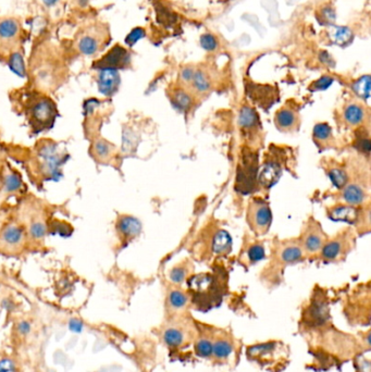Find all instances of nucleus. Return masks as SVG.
Instances as JSON below:
<instances>
[{"label":"nucleus","instance_id":"f257e3e1","mask_svg":"<svg viewBox=\"0 0 371 372\" xmlns=\"http://www.w3.org/2000/svg\"><path fill=\"white\" fill-rule=\"evenodd\" d=\"M186 282L193 301L216 302L221 298L223 288L227 284V272L223 268L216 266L211 272L192 274Z\"/></svg>","mask_w":371,"mask_h":372},{"label":"nucleus","instance_id":"f03ea898","mask_svg":"<svg viewBox=\"0 0 371 372\" xmlns=\"http://www.w3.org/2000/svg\"><path fill=\"white\" fill-rule=\"evenodd\" d=\"M259 171V155L257 150H254L247 146H243L240 154V160L237 163L235 176V191L244 195H252L256 192L258 185Z\"/></svg>","mask_w":371,"mask_h":372},{"label":"nucleus","instance_id":"7ed1b4c3","mask_svg":"<svg viewBox=\"0 0 371 372\" xmlns=\"http://www.w3.org/2000/svg\"><path fill=\"white\" fill-rule=\"evenodd\" d=\"M232 237L229 232L215 224L202 232L195 248L198 257L206 260L217 256H228L232 252Z\"/></svg>","mask_w":371,"mask_h":372},{"label":"nucleus","instance_id":"20e7f679","mask_svg":"<svg viewBox=\"0 0 371 372\" xmlns=\"http://www.w3.org/2000/svg\"><path fill=\"white\" fill-rule=\"evenodd\" d=\"M287 161V152L271 145L265 156L263 167L258 171V185L264 190H269L275 186L283 174Z\"/></svg>","mask_w":371,"mask_h":372},{"label":"nucleus","instance_id":"39448f33","mask_svg":"<svg viewBox=\"0 0 371 372\" xmlns=\"http://www.w3.org/2000/svg\"><path fill=\"white\" fill-rule=\"evenodd\" d=\"M239 127L241 135L247 147L254 150L261 148L264 144V130L259 114L255 108L243 106L239 114Z\"/></svg>","mask_w":371,"mask_h":372},{"label":"nucleus","instance_id":"423d86ee","mask_svg":"<svg viewBox=\"0 0 371 372\" xmlns=\"http://www.w3.org/2000/svg\"><path fill=\"white\" fill-rule=\"evenodd\" d=\"M246 221L249 229L257 236L266 235L272 224V212L269 204L260 197H253L247 205Z\"/></svg>","mask_w":371,"mask_h":372},{"label":"nucleus","instance_id":"0eeeda50","mask_svg":"<svg viewBox=\"0 0 371 372\" xmlns=\"http://www.w3.org/2000/svg\"><path fill=\"white\" fill-rule=\"evenodd\" d=\"M57 109L54 102L48 97H38L27 103V117L37 131L49 129L54 123Z\"/></svg>","mask_w":371,"mask_h":372},{"label":"nucleus","instance_id":"6e6552de","mask_svg":"<svg viewBox=\"0 0 371 372\" xmlns=\"http://www.w3.org/2000/svg\"><path fill=\"white\" fill-rule=\"evenodd\" d=\"M355 244L354 232L344 230L334 237L328 239L322 247L320 256L326 261H341L346 258Z\"/></svg>","mask_w":371,"mask_h":372},{"label":"nucleus","instance_id":"1a4fd4ad","mask_svg":"<svg viewBox=\"0 0 371 372\" xmlns=\"http://www.w3.org/2000/svg\"><path fill=\"white\" fill-rule=\"evenodd\" d=\"M38 157L41 161V169L47 178L59 181L62 178L61 167L69 156L62 155L58 144L50 142L42 144L38 149Z\"/></svg>","mask_w":371,"mask_h":372},{"label":"nucleus","instance_id":"9d476101","mask_svg":"<svg viewBox=\"0 0 371 372\" xmlns=\"http://www.w3.org/2000/svg\"><path fill=\"white\" fill-rule=\"evenodd\" d=\"M328 239L329 237L325 233V231L322 230L321 224L318 221H316L315 219L310 218L302 232L299 242L301 244L304 255L313 256L321 252V249Z\"/></svg>","mask_w":371,"mask_h":372},{"label":"nucleus","instance_id":"9b49d317","mask_svg":"<svg viewBox=\"0 0 371 372\" xmlns=\"http://www.w3.org/2000/svg\"><path fill=\"white\" fill-rule=\"evenodd\" d=\"M246 91L255 105L263 108L264 110H269L279 99L277 89L269 86V85H257L251 83L246 87Z\"/></svg>","mask_w":371,"mask_h":372},{"label":"nucleus","instance_id":"f8f14e48","mask_svg":"<svg viewBox=\"0 0 371 372\" xmlns=\"http://www.w3.org/2000/svg\"><path fill=\"white\" fill-rule=\"evenodd\" d=\"M131 61L130 53L127 52L124 47L117 45L111 48L105 56H103L98 62H95V68L98 70L101 69H123L129 65Z\"/></svg>","mask_w":371,"mask_h":372},{"label":"nucleus","instance_id":"ddd939ff","mask_svg":"<svg viewBox=\"0 0 371 372\" xmlns=\"http://www.w3.org/2000/svg\"><path fill=\"white\" fill-rule=\"evenodd\" d=\"M305 257L299 240H289L282 242L276 249V259L282 265H293Z\"/></svg>","mask_w":371,"mask_h":372},{"label":"nucleus","instance_id":"4468645a","mask_svg":"<svg viewBox=\"0 0 371 372\" xmlns=\"http://www.w3.org/2000/svg\"><path fill=\"white\" fill-rule=\"evenodd\" d=\"M276 127L282 133H295L301 125L300 113L291 107H283L275 114Z\"/></svg>","mask_w":371,"mask_h":372},{"label":"nucleus","instance_id":"2eb2a0df","mask_svg":"<svg viewBox=\"0 0 371 372\" xmlns=\"http://www.w3.org/2000/svg\"><path fill=\"white\" fill-rule=\"evenodd\" d=\"M340 191V198L343 200L344 204H348L351 206H361L366 201L368 197L367 186H365L364 183L358 181L349 182L348 184Z\"/></svg>","mask_w":371,"mask_h":372},{"label":"nucleus","instance_id":"dca6fc26","mask_svg":"<svg viewBox=\"0 0 371 372\" xmlns=\"http://www.w3.org/2000/svg\"><path fill=\"white\" fill-rule=\"evenodd\" d=\"M361 209L358 207L348 204H337L329 207L327 216L333 222H345L349 224H356L360 217Z\"/></svg>","mask_w":371,"mask_h":372},{"label":"nucleus","instance_id":"f3484780","mask_svg":"<svg viewBox=\"0 0 371 372\" xmlns=\"http://www.w3.org/2000/svg\"><path fill=\"white\" fill-rule=\"evenodd\" d=\"M20 34V23L15 19L0 21V49L8 50L13 46Z\"/></svg>","mask_w":371,"mask_h":372},{"label":"nucleus","instance_id":"a211bd4d","mask_svg":"<svg viewBox=\"0 0 371 372\" xmlns=\"http://www.w3.org/2000/svg\"><path fill=\"white\" fill-rule=\"evenodd\" d=\"M120 74L118 70L114 69H101L99 70L97 84H98L99 93L107 97H110L117 93L120 86Z\"/></svg>","mask_w":371,"mask_h":372},{"label":"nucleus","instance_id":"6ab92c4d","mask_svg":"<svg viewBox=\"0 0 371 372\" xmlns=\"http://www.w3.org/2000/svg\"><path fill=\"white\" fill-rule=\"evenodd\" d=\"M169 98L171 105L176 110L183 113H188L195 106V97L193 93L183 87H175L171 89Z\"/></svg>","mask_w":371,"mask_h":372},{"label":"nucleus","instance_id":"aec40b11","mask_svg":"<svg viewBox=\"0 0 371 372\" xmlns=\"http://www.w3.org/2000/svg\"><path fill=\"white\" fill-rule=\"evenodd\" d=\"M368 119L367 109L360 102H350L343 110V120L352 127L362 126Z\"/></svg>","mask_w":371,"mask_h":372},{"label":"nucleus","instance_id":"412c9836","mask_svg":"<svg viewBox=\"0 0 371 372\" xmlns=\"http://www.w3.org/2000/svg\"><path fill=\"white\" fill-rule=\"evenodd\" d=\"M163 342L171 349H179L188 342V332L184 327L179 325L168 326L162 334Z\"/></svg>","mask_w":371,"mask_h":372},{"label":"nucleus","instance_id":"4be33fe9","mask_svg":"<svg viewBox=\"0 0 371 372\" xmlns=\"http://www.w3.org/2000/svg\"><path fill=\"white\" fill-rule=\"evenodd\" d=\"M117 231L124 240L131 241L141 234L142 223L132 216H121L117 222Z\"/></svg>","mask_w":371,"mask_h":372},{"label":"nucleus","instance_id":"5701e85b","mask_svg":"<svg viewBox=\"0 0 371 372\" xmlns=\"http://www.w3.org/2000/svg\"><path fill=\"white\" fill-rule=\"evenodd\" d=\"M307 314L313 326H322L329 319V306L324 298L316 297L309 306Z\"/></svg>","mask_w":371,"mask_h":372},{"label":"nucleus","instance_id":"b1692460","mask_svg":"<svg viewBox=\"0 0 371 372\" xmlns=\"http://www.w3.org/2000/svg\"><path fill=\"white\" fill-rule=\"evenodd\" d=\"M313 139L321 151L331 148L334 144V137L331 126L328 123L316 124L313 132Z\"/></svg>","mask_w":371,"mask_h":372},{"label":"nucleus","instance_id":"393cba45","mask_svg":"<svg viewBox=\"0 0 371 372\" xmlns=\"http://www.w3.org/2000/svg\"><path fill=\"white\" fill-rule=\"evenodd\" d=\"M326 171L328 176H329L332 184L336 186L338 190L342 188L350 182V175L348 173V170L343 164L338 162H329L326 168Z\"/></svg>","mask_w":371,"mask_h":372},{"label":"nucleus","instance_id":"a878e982","mask_svg":"<svg viewBox=\"0 0 371 372\" xmlns=\"http://www.w3.org/2000/svg\"><path fill=\"white\" fill-rule=\"evenodd\" d=\"M187 293L179 288H172L168 291L167 294V307L171 310L172 313H180L187 307L188 305Z\"/></svg>","mask_w":371,"mask_h":372},{"label":"nucleus","instance_id":"bb28decb","mask_svg":"<svg viewBox=\"0 0 371 372\" xmlns=\"http://www.w3.org/2000/svg\"><path fill=\"white\" fill-rule=\"evenodd\" d=\"M194 266L190 259H184L169 271V280L175 285H181L192 276Z\"/></svg>","mask_w":371,"mask_h":372},{"label":"nucleus","instance_id":"cd10ccee","mask_svg":"<svg viewBox=\"0 0 371 372\" xmlns=\"http://www.w3.org/2000/svg\"><path fill=\"white\" fill-rule=\"evenodd\" d=\"M190 85L191 88L195 91L196 94L205 95L206 93H209L210 91L212 83L210 77L206 72H204L203 70H195L194 71Z\"/></svg>","mask_w":371,"mask_h":372},{"label":"nucleus","instance_id":"c85d7f7f","mask_svg":"<svg viewBox=\"0 0 371 372\" xmlns=\"http://www.w3.org/2000/svg\"><path fill=\"white\" fill-rule=\"evenodd\" d=\"M100 44V39L96 37L94 33L84 34L77 42V49L85 56H93L99 50Z\"/></svg>","mask_w":371,"mask_h":372},{"label":"nucleus","instance_id":"c756f323","mask_svg":"<svg viewBox=\"0 0 371 372\" xmlns=\"http://www.w3.org/2000/svg\"><path fill=\"white\" fill-rule=\"evenodd\" d=\"M233 353V345L229 339L218 338L212 342V357L217 361H227Z\"/></svg>","mask_w":371,"mask_h":372},{"label":"nucleus","instance_id":"7c9ffc66","mask_svg":"<svg viewBox=\"0 0 371 372\" xmlns=\"http://www.w3.org/2000/svg\"><path fill=\"white\" fill-rule=\"evenodd\" d=\"M242 261L246 265H254L266 258V252L263 244L255 243L248 246L242 255Z\"/></svg>","mask_w":371,"mask_h":372},{"label":"nucleus","instance_id":"2f4dec72","mask_svg":"<svg viewBox=\"0 0 371 372\" xmlns=\"http://www.w3.org/2000/svg\"><path fill=\"white\" fill-rule=\"evenodd\" d=\"M23 239H24L23 230L14 224H11L9 225V227L5 228L1 234V242L4 244V245L10 246V247L20 245V244L23 242Z\"/></svg>","mask_w":371,"mask_h":372},{"label":"nucleus","instance_id":"473e14b6","mask_svg":"<svg viewBox=\"0 0 371 372\" xmlns=\"http://www.w3.org/2000/svg\"><path fill=\"white\" fill-rule=\"evenodd\" d=\"M355 149L365 157H369L370 155V137L369 132L365 130L364 127L360 126V129L356 131L355 139H354Z\"/></svg>","mask_w":371,"mask_h":372},{"label":"nucleus","instance_id":"72a5a7b5","mask_svg":"<svg viewBox=\"0 0 371 372\" xmlns=\"http://www.w3.org/2000/svg\"><path fill=\"white\" fill-rule=\"evenodd\" d=\"M332 39L334 44L339 46H348L354 39V33L348 26H336L333 25Z\"/></svg>","mask_w":371,"mask_h":372},{"label":"nucleus","instance_id":"f704fd0d","mask_svg":"<svg viewBox=\"0 0 371 372\" xmlns=\"http://www.w3.org/2000/svg\"><path fill=\"white\" fill-rule=\"evenodd\" d=\"M370 84L371 80L369 75H364L358 78L354 83H353V90L354 93L361 97L362 99L367 100L370 97Z\"/></svg>","mask_w":371,"mask_h":372},{"label":"nucleus","instance_id":"c9c22d12","mask_svg":"<svg viewBox=\"0 0 371 372\" xmlns=\"http://www.w3.org/2000/svg\"><path fill=\"white\" fill-rule=\"evenodd\" d=\"M9 68L15 75L20 77H25L26 69L22 54L20 52H12L9 58Z\"/></svg>","mask_w":371,"mask_h":372},{"label":"nucleus","instance_id":"e433bc0d","mask_svg":"<svg viewBox=\"0 0 371 372\" xmlns=\"http://www.w3.org/2000/svg\"><path fill=\"white\" fill-rule=\"evenodd\" d=\"M94 152L99 160H109L114 152V146L105 139H100L94 145Z\"/></svg>","mask_w":371,"mask_h":372},{"label":"nucleus","instance_id":"4c0bfd02","mask_svg":"<svg viewBox=\"0 0 371 372\" xmlns=\"http://www.w3.org/2000/svg\"><path fill=\"white\" fill-rule=\"evenodd\" d=\"M195 353L200 358L209 359L212 357V341L208 338H199L195 343Z\"/></svg>","mask_w":371,"mask_h":372},{"label":"nucleus","instance_id":"58836bf2","mask_svg":"<svg viewBox=\"0 0 371 372\" xmlns=\"http://www.w3.org/2000/svg\"><path fill=\"white\" fill-rule=\"evenodd\" d=\"M157 11V19L159 21L160 24H163V25L170 26L172 25L176 22V15L173 13L171 10H169L168 8L163 7V5H159V7L156 8Z\"/></svg>","mask_w":371,"mask_h":372},{"label":"nucleus","instance_id":"ea45409f","mask_svg":"<svg viewBox=\"0 0 371 372\" xmlns=\"http://www.w3.org/2000/svg\"><path fill=\"white\" fill-rule=\"evenodd\" d=\"M48 227V231H50L52 234H58L61 237H69L72 234V228L68 223L63 221L56 220L51 222Z\"/></svg>","mask_w":371,"mask_h":372},{"label":"nucleus","instance_id":"a19ab883","mask_svg":"<svg viewBox=\"0 0 371 372\" xmlns=\"http://www.w3.org/2000/svg\"><path fill=\"white\" fill-rule=\"evenodd\" d=\"M22 185V182L20 176L16 173L13 172H9L4 175V182H3V186L5 192L8 193H13L19 191V188Z\"/></svg>","mask_w":371,"mask_h":372},{"label":"nucleus","instance_id":"79ce46f5","mask_svg":"<svg viewBox=\"0 0 371 372\" xmlns=\"http://www.w3.org/2000/svg\"><path fill=\"white\" fill-rule=\"evenodd\" d=\"M29 235L35 240H41L46 236L48 232V227L41 221H34L31 225H29Z\"/></svg>","mask_w":371,"mask_h":372},{"label":"nucleus","instance_id":"37998d69","mask_svg":"<svg viewBox=\"0 0 371 372\" xmlns=\"http://www.w3.org/2000/svg\"><path fill=\"white\" fill-rule=\"evenodd\" d=\"M199 42L200 46L203 47V49H205L206 51H215L219 46L217 37L210 33H206L200 36Z\"/></svg>","mask_w":371,"mask_h":372},{"label":"nucleus","instance_id":"c03bdc74","mask_svg":"<svg viewBox=\"0 0 371 372\" xmlns=\"http://www.w3.org/2000/svg\"><path fill=\"white\" fill-rule=\"evenodd\" d=\"M145 35H146V32L143 27L133 28L129 33V35L125 37V44L127 46H134L139 39L145 37Z\"/></svg>","mask_w":371,"mask_h":372},{"label":"nucleus","instance_id":"a18cd8bd","mask_svg":"<svg viewBox=\"0 0 371 372\" xmlns=\"http://www.w3.org/2000/svg\"><path fill=\"white\" fill-rule=\"evenodd\" d=\"M333 83V78L331 76H321L319 80L315 81L312 85H310V89L313 91H318V90H326L329 88Z\"/></svg>","mask_w":371,"mask_h":372},{"label":"nucleus","instance_id":"49530a36","mask_svg":"<svg viewBox=\"0 0 371 372\" xmlns=\"http://www.w3.org/2000/svg\"><path fill=\"white\" fill-rule=\"evenodd\" d=\"M100 105L101 101L97 98H89L85 100L83 103V111L85 117H89L90 114H93Z\"/></svg>","mask_w":371,"mask_h":372},{"label":"nucleus","instance_id":"de8ad7c7","mask_svg":"<svg viewBox=\"0 0 371 372\" xmlns=\"http://www.w3.org/2000/svg\"><path fill=\"white\" fill-rule=\"evenodd\" d=\"M15 363L10 358L0 359V372H15Z\"/></svg>","mask_w":371,"mask_h":372},{"label":"nucleus","instance_id":"09e8293b","mask_svg":"<svg viewBox=\"0 0 371 372\" xmlns=\"http://www.w3.org/2000/svg\"><path fill=\"white\" fill-rule=\"evenodd\" d=\"M321 15L324 19L329 23V22H333L334 20H336V12H334V10L330 7H325L324 9L321 10Z\"/></svg>","mask_w":371,"mask_h":372},{"label":"nucleus","instance_id":"8fccbe9b","mask_svg":"<svg viewBox=\"0 0 371 372\" xmlns=\"http://www.w3.org/2000/svg\"><path fill=\"white\" fill-rule=\"evenodd\" d=\"M83 322L78 319H71L69 321V329L74 333H81L83 331Z\"/></svg>","mask_w":371,"mask_h":372},{"label":"nucleus","instance_id":"3c124183","mask_svg":"<svg viewBox=\"0 0 371 372\" xmlns=\"http://www.w3.org/2000/svg\"><path fill=\"white\" fill-rule=\"evenodd\" d=\"M53 362L56 365H62L64 366L65 363L68 362V357H66L65 354L62 351H56L53 354Z\"/></svg>","mask_w":371,"mask_h":372},{"label":"nucleus","instance_id":"603ef678","mask_svg":"<svg viewBox=\"0 0 371 372\" xmlns=\"http://www.w3.org/2000/svg\"><path fill=\"white\" fill-rule=\"evenodd\" d=\"M194 69L192 68H185L181 71V80L183 81L184 83L186 84H190L192 77H193V74H194Z\"/></svg>","mask_w":371,"mask_h":372},{"label":"nucleus","instance_id":"864d4df0","mask_svg":"<svg viewBox=\"0 0 371 372\" xmlns=\"http://www.w3.org/2000/svg\"><path fill=\"white\" fill-rule=\"evenodd\" d=\"M17 331L23 335L28 334L29 332H31V325H29V322L25 320L21 321L19 325H17Z\"/></svg>","mask_w":371,"mask_h":372},{"label":"nucleus","instance_id":"5fc2aeb1","mask_svg":"<svg viewBox=\"0 0 371 372\" xmlns=\"http://www.w3.org/2000/svg\"><path fill=\"white\" fill-rule=\"evenodd\" d=\"M319 58L321 60V62H324L328 65H334V61L331 58V56L327 51H321L319 54Z\"/></svg>","mask_w":371,"mask_h":372},{"label":"nucleus","instance_id":"6e6d98bb","mask_svg":"<svg viewBox=\"0 0 371 372\" xmlns=\"http://www.w3.org/2000/svg\"><path fill=\"white\" fill-rule=\"evenodd\" d=\"M76 343H77L76 338H72V339L69 341V342H68V344H66V350H70V346H72L71 349H73V346H74Z\"/></svg>","mask_w":371,"mask_h":372},{"label":"nucleus","instance_id":"4d7b16f0","mask_svg":"<svg viewBox=\"0 0 371 372\" xmlns=\"http://www.w3.org/2000/svg\"><path fill=\"white\" fill-rule=\"evenodd\" d=\"M42 1H44L47 5H52V4L56 3L58 0H42Z\"/></svg>","mask_w":371,"mask_h":372},{"label":"nucleus","instance_id":"13d9d810","mask_svg":"<svg viewBox=\"0 0 371 372\" xmlns=\"http://www.w3.org/2000/svg\"><path fill=\"white\" fill-rule=\"evenodd\" d=\"M98 372H101V371H98Z\"/></svg>","mask_w":371,"mask_h":372}]
</instances>
